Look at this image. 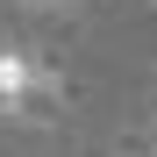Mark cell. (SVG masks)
Here are the masks:
<instances>
[{
	"label": "cell",
	"instance_id": "cell-1",
	"mask_svg": "<svg viewBox=\"0 0 157 157\" xmlns=\"http://www.w3.org/2000/svg\"><path fill=\"white\" fill-rule=\"evenodd\" d=\"M57 71H43L29 50H0V114H21V121H50V107H57Z\"/></svg>",
	"mask_w": 157,
	"mask_h": 157
}]
</instances>
